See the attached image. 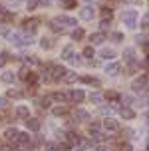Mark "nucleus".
Returning a JSON list of instances; mask_svg holds the SVG:
<instances>
[{
	"mask_svg": "<svg viewBox=\"0 0 149 151\" xmlns=\"http://www.w3.org/2000/svg\"><path fill=\"white\" fill-rule=\"evenodd\" d=\"M135 22H137V12L135 10H127L123 14V24L127 28H135Z\"/></svg>",
	"mask_w": 149,
	"mask_h": 151,
	"instance_id": "f257e3e1",
	"label": "nucleus"
},
{
	"mask_svg": "<svg viewBox=\"0 0 149 151\" xmlns=\"http://www.w3.org/2000/svg\"><path fill=\"white\" fill-rule=\"evenodd\" d=\"M50 68H52V74H50L52 80H62V78L68 74L66 68H60V66H50Z\"/></svg>",
	"mask_w": 149,
	"mask_h": 151,
	"instance_id": "f03ea898",
	"label": "nucleus"
},
{
	"mask_svg": "<svg viewBox=\"0 0 149 151\" xmlns=\"http://www.w3.org/2000/svg\"><path fill=\"white\" fill-rule=\"evenodd\" d=\"M8 40H10V44H14V46H24V36L20 34V32L8 34Z\"/></svg>",
	"mask_w": 149,
	"mask_h": 151,
	"instance_id": "7ed1b4c3",
	"label": "nucleus"
},
{
	"mask_svg": "<svg viewBox=\"0 0 149 151\" xmlns=\"http://www.w3.org/2000/svg\"><path fill=\"white\" fill-rule=\"evenodd\" d=\"M145 88H147V76L143 74L139 80H135V82H133V90L135 91H141V90L145 91Z\"/></svg>",
	"mask_w": 149,
	"mask_h": 151,
	"instance_id": "20e7f679",
	"label": "nucleus"
},
{
	"mask_svg": "<svg viewBox=\"0 0 149 151\" xmlns=\"http://www.w3.org/2000/svg\"><path fill=\"white\" fill-rule=\"evenodd\" d=\"M83 98H86L83 90H72L70 91V101H74V104H80Z\"/></svg>",
	"mask_w": 149,
	"mask_h": 151,
	"instance_id": "39448f33",
	"label": "nucleus"
},
{
	"mask_svg": "<svg viewBox=\"0 0 149 151\" xmlns=\"http://www.w3.org/2000/svg\"><path fill=\"white\" fill-rule=\"evenodd\" d=\"M40 125H42V123H40V119H36V117H26V127L30 129V131H38V129H40Z\"/></svg>",
	"mask_w": 149,
	"mask_h": 151,
	"instance_id": "423d86ee",
	"label": "nucleus"
},
{
	"mask_svg": "<svg viewBox=\"0 0 149 151\" xmlns=\"http://www.w3.org/2000/svg\"><path fill=\"white\" fill-rule=\"evenodd\" d=\"M22 28L24 30H30V34H32V32L38 28V20H34V18H26V20L22 22Z\"/></svg>",
	"mask_w": 149,
	"mask_h": 151,
	"instance_id": "0eeeda50",
	"label": "nucleus"
},
{
	"mask_svg": "<svg viewBox=\"0 0 149 151\" xmlns=\"http://www.w3.org/2000/svg\"><path fill=\"white\" fill-rule=\"evenodd\" d=\"M104 127L107 131H119V123L115 119H112V117H107V119H104Z\"/></svg>",
	"mask_w": 149,
	"mask_h": 151,
	"instance_id": "6e6552de",
	"label": "nucleus"
},
{
	"mask_svg": "<svg viewBox=\"0 0 149 151\" xmlns=\"http://www.w3.org/2000/svg\"><path fill=\"white\" fill-rule=\"evenodd\" d=\"M4 135H6V139L10 141V143H12V141L18 143V135H20V131L14 129V127H10V129H6V133H4Z\"/></svg>",
	"mask_w": 149,
	"mask_h": 151,
	"instance_id": "1a4fd4ad",
	"label": "nucleus"
},
{
	"mask_svg": "<svg viewBox=\"0 0 149 151\" xmlns=\"http://www.w3.org/2000/svg\"><path fill=\"white\" fill-rule=\"evenodd\" d=\"M104 40H105V34H101V32H96V34H91V36H89V42H91V46L104 44Z\"/></svg>",
	"mask_w": 149,
	"mask_h": 151,
	"instance_id": "9d476101",
	"label": "nucleus"
},
{
	"mask_svg": "<svg viewBox=\"0 0 149 151\" xmlns=\"http://www.w3.org/2000/svg\"><path fill=\"white\" fill-rule=\"evenodd\" d=\"M12 20H14V12H8V10L0 12V24H10Z\"/></svg>",
	"mask_w": 149,
	"mask_h": 151,
	"instance_id": "9b49d317",
	"label": "nucleus"
},
{
	"mask_svg": "<svg viewBox=\"0 0 149 151\" xmlns=\"http://www.w3.org/2000/svg\"><path fill=\"white\" fill-rule=\"evenodd\" d=\"M80 18H82V20H91V18H94V8L91 6L82 8V10H80Z\"/></svg>",
	"mask_w": 149,
	"mask_h": 151,
	"instance_id": "f8f14e48",
	"label": "nucleus"
},
{
	"mask_svg": "<svg viewBox=\"0 0 149 151\" xmlns=\"http://www.w3.org/2000/svg\"><path fill=\"white\" fill-rule=\"evenodd\" d=\"M14 115H16V117H20V119H24V117H28V115H30V109L26 106H18V107H16V111H14Z\"/></svg>",
	"mask_w": 149,
	"mask_h": 151,
	"instance_id": "ddd939ff",
	"label": "nucleus"
},
{
	"mask_svg": "<svg viewBox=\"0 0 149 151\" xmlns=\"http://www.w3.org/2000/svg\"><path fill=\"white\" fill-rule=\"evenodd\" d=\"M54 101H70V93H66V91H56L52 96Z\"/></svg>",
	"mask_w": 149,
	"mask_h": 151,
	"instance_id": "4468645a",
	"label": "nucleus"
},
{
	"mask_svg": "<svg viewBox=\"0 0 149 151\" xmlns=\"http://www.w3.org/2000/svg\"><path fill=\"white\" fill-rule=\"evenodd\" d=\"M119 111H121V117H123V119H133L135 117V111L131 107H121Z\"/></svg>",
	"mask_w": 149,
	"mask_h": 151,
	"instance_id": "2eb2a0df",
	"label": "nucleus"
},
{
	"mask_svg": "<svg viewBox=\"0 0 149 151\" xmlns=\"http://www.w3.org/2000/svg\"><path fill=\"white\" fill-rule=\"evenodd\" d=\"M80 141H82V137L78 135V133H74V131L68 133V145H78Z\"/></svg>",
	"mask_w": 149,
	"mask_h": 151,
	"instance_id": "dca6fc26",
	"label": "nucleus"
},
{
	"mask_svg": "<svg viewBox=\"0 0 149 151\" xmlns=\"http://www.w3.org/2000/svg\"><path fill=\"white\" fill-rule=\"evenodd\" d=\"M58 22H64V24H68V26H76L78 24V20L76 18H72V16H60V18H56Z\"/></svg>",
	"mask_w": 149,
	"mask_h": 151,
	"instance_id": "f3484780",
	"label": "nucleus"
},
{
	"mask_svg": "<svg viewBox=\"0 0 149 151\" xmlns=\"http://www.w3.org/2000/svg\"><path fill=\"white\" fill-rule=\"evenodd\" d=\"M76 119L78 121H86V119H89V113L80 107V109H76Z\"/></svg>",
	"mask_w": 149,
	"mask_h": 151,
	"instance_id": "a211bd4d",
	"label": "nucleus"
},
{
	"mask_svg": "<svg viewBox=\"0 0 149 151\" xmlns=\"http://www.w3.org/2000/svg\"><path fill=\"white\" fill-rule=\"evenodd\" d=\"M89 101H91V104H101V101H104V96H101L99 91H91V93H89Z\"/></svg>",
	"mask_w": 149,
	"mask_h": 151,
	"instance_id": "6ab92c4d",
	"label": "nucleus"
},
{
	"mask_svg": "<svg viewBox=\"0 0 149 151\" xmlns=\"http://www.w3.org/2000/svg\"><path fill=\"white\" fill-rule=\"evenodd\" d=\"M80 82L89 83V86H99V80L97 78H91V76H83V78H80Z\"/></svg>",
	"mask_w": 149,
	"mask_h": 151,
	"instance_id": "aec40b11",
	"label": "nucleus"
},
{
	"mask_svg": "<svg viewBox=\"0 0 149 151\" xmlns=\"http://www.w3.org/2000/svg\"><path fill=\"white\" fill-rule=\"evenodd\" d=\"M50 28H52V30L56 32V34H62V32H64V26H62V24H60L58 20H56V18H54L52 22H50Z\"/></svg>",
	"mask_w": 149,
	"mask_h": 151,
	"instance_id": "412c9836",
	"label": "nucleus"
},
{
	"mask_svg": "<svg viewBox=\"0 0 149 151\" xmlns=\"http://www.w3.org/2000/svg\"><path fill=\"white\" fill-rule=\"evenodd\" d=\"M117 72H119V64H107V68H105L107 76H115Z\"/></svg>",
	"mask_w": 149,
	"mask_h": 151,
	"instance_id": "4be33fe9",
	"label": "nucleus"
},
{
	"mask_svg": "<svg viewBox=\"0 0 149 151\" xmlns=\"http://www.w3.org/2000/svg\"><path fill=\"white\" fill-rule=\"evenodd\" d=\"M40 46H42L44 50H50V48H54V40H50V38H42Z\"/></svg>",
	"mask_w": 149,
	"mask_h": 151,
	"instance_id": "5701e85b",
	"label": "nucleus"
},
{
	"mask_svg": "<svg viewBox=\"0 0 149 151\" xmlns=\"http://www.w3.org/2000/svg\"><path fill=\"white\" fill-rule=\"evenodd\" d=\"M83 36H86V32H83L82 28H76V30L72 32V40H82Z\"/></svg>",
	"mask_w": 149,
	"mask_h": 151,
	"instance_id": "b1692460",
	"label": "nucleus"
},
{
	"mask_svg": "<svg viewBox=\"0 0 149 151\" xmlns=\"http://www.w3.org/2000/svg\"><path fill=\"white\" fill-rule=\"evenodd\" d=\"M72 54H74V48H72V46H66V48L62 50V58H64V60H70Z\"/></svg>",
	"mask_w": 149,
	"mask_h": 151,
	"instance_id": "393cba45",
	"label": "nucleus"
},
{
	"mask_svg": "<svg viewBox=\"0 0 149 151\" xmlns=\"http://www.w3.org/2000/svg\"><path fill=\"white\" fill-rule=\"evenodd\" d=\"M18 143L20 145H30V135L28 133H20V135H18Z\"/></svg>",
	"mask_w": 149,
	"mask_h": 151,
	"instance_id": "a878e982",
	"label": "nucleus"
},
{
	"mask_svg": "<svg viewBox=\"0 0 149 151\" xmlns=\"http://www.w3.org/2000/svg\"><path fill=\"white\" fill-rule=\"evenodd\" d=\"M24 62L30 64V66H38V64H40V60H38L36 56H24Z\"/></svg>",
	"mask_w": 149,
	"mask_h": 151,
	"instance_id": "bb28decb",
	"label": "nucleus"
},
{
	"mask_svg": "<svg viewBox=\"0 0 149 151\" xmlns=\"http://www.w3.org/2000/svg\"><path fill=\"white\" fill-rule=\"evenodd\" d=\"M52 113L56 115V117H60V115H66V113H68V109H66L64 106H60V107H54V109H52Z\"/></svg>",
	"mask_w": 149,
	"mask_h": 151,
	"instance_id": "cd10ccee",
	"label": "nucleus"
},
{
	"mask_svg": "<svg viewBox=\"0 0 149 151\" xmlns=\"http://www.w3.org/2000/svg\"><path fill=\"white\" fill-rule=\"evenodd\" d=\"M82 56L83 58H94V46H88V48H83V52H82Z\"/></svg>",
	"mask_w": 149,
	"mask_h": 151,
	"instance_id": "c85d7f7f",
	"label": "nucleus"
},
{
	"mask_svg": "<svg viewBox=\"0 0 149 151\" xmlns=\"http://www.w3.org/2000/svg\"><path fill=\"white\" fill-rule=\"evenodd\" d=\"M101 58H104V60H113V58H115V52H113V50H104V52H101Z\"/></svg>",
	"mask_w": 149,
	"mask_h": 151,
	"instance_id": "c756f323",
	"label": "nucleus"
},
{
	"mask_svg": "<svg viewBox=\"0 0 149 151\" xmlns=\"http://www.w3.org/2000/svg\"><path fill=\"white\" fill-rule=\"evenodd\" d=\"M14 78H16V76H14V72H6V74L2 76V80H4L6 83H12V82H14Z\"/></svg>",
	"mask_w": 149,
	"mask_h": 151,
	"instance_id": "7c9ffc66",
	"label": "nucleus"
},
{
	"mask_svg": "<svg viewBox=\"0 0 149 151\" xmlns=\"http://www.w3.org/2000/svg\"><path fill=\"white\" fill-rule=\"evenodd\" d=\"M137 70H139V64L137 62H129V72L127 74H137Z\"/></svg>",
	"mask_w": 149,
	"mask_h": 151,
	"instance_id": "2f4dec72",
	"label": "nucleus"
},
{
	"mask_svg": "<svg viewBox=\"0 0 149 151\" xmlns=\"http://www.w3.org/2000/svg\"><path fill=\"white\" fill-rule=\"evenodd\" d=\"M64 80H66L68 83H74V82H78V76H76V74H66V76H64Z\"/></svg>",
	"mask_w": 149,
	"mask_h": 151,
	"instance_id": "473e14b6",
	"label": "nucleus"
},
{
	"mask_svg": "<svg viewBox=\"0 0 149 151\" xmlns=\"http://www.w3.org/2000/svg\"><path fill=\"white\" fill-rule=\"evenodd\" d=\"M70 62H72V66H80V64H82V58L72 54V56H70Z\"/></svg>",
	"mask_w": 149,
	"mask_h": 151,
	"instance_id": "72a5a7b5",
	"label": "nucleus"
},
{
	"mask_svg": "<svg viewBox=\"0 0 149 151\" xmlns=\"http://www.w3.org/2000/svg\"><path fill=\"white\" fill-rule=\"evenodd\" d=\"M105 98L112 99V101H117V99H119V93H115V91H107V93H105Z\"/></svg>",
	"mask_w": 149,
	"mask_h": 151,
	"instance_id": "f704fd0d",
	"label": "nucleus"
},
{
	"mask_svg": "<svg viewBox=\"0 0 149 151\" xmlns=\"http://www.w3.org/2000/svg\"><path fill=\"white\" fill-rule=\"evenodd\" d=\"M40 106L42 107H50L52 106V98H42L40 99Z\"/></svg>",
	"mask_w": 149,
	"mask_h": 151,
	"instance_id": "c9c22d12",
	"label": "nucleus"
},
{
	"mask_svg": "<svg viewBox=\"0 0 149 151\" xmlns=\"http://www.w3.org/2000/svg\"><path fill=\"white\" fill-rule=\"evenodd\" d=\"M109 24H112V18H104L99 26H101V30H107V28H109Z\"/></svg>",
	"mask_w": 149,
	"mask_h": 151,
	"instance_id": "e433bc0d",
	"label": "nucleus"
},
{
	"mask_svg": "<svg viewBox=\"0 0 149 151\" xmlns=\"http://www.w3.org/2000/svg\"><path fill=\"white\" fill-rule=\"evenodd\" d=\"M6 62H8V52H2L0 54V68L6 66Z\"/></svg>",
	"mask_w": 149,
	"mask_h": 151,
	"instance_id": "4c0bfd02",
	"label": "nucleus"
},
{
	"mask_svg": "<svg viewBox=\"0 0 149 151\" xmlns=\"http://www.w3.org/2000/svg\"><path fill=\"white\" fill-rule=\"evenodd\" d=\"M123 56L127 58V62H133V50H131V48H127L125 52H123Z\"/></svg>",
	"mask_w": 149,
	"mask_h": 151,
	"instance_id": "58836bf2",
	"label": "nucleus"
},
{
	"mask_svg": "<svg viewBox=\"0 0 149 151\" xmlns=\"http://www.w3.org/2000/svg\"><path fill=\"white\" fill-rule=\"evenodd\" d=\"M121 101L125 104L123 107H129V104H133V98H131V96H123V98H121Z\"/></svg>",
	"mask_w": 149,
	"mask_h": 151,
	"instance_id": "ea45409f",
	"label": "nucleus"
},
{
	"mask_svg": "<svg viewBox=\"0 0 149 151\" xmlns=\"http://www.w3.org/2000/svg\"><path fill=\"white\" fill-rule=\"evenodd\" d=\"M101 14H104V18H112L113 10H112V8H104V10H101Z\"/></svg>",
	"mask_w": 149,
	"mask_h": 151,
	"instance_id": "a19ab883",
	"label": "nucleus"
},
{
	"mask_svg": "<svg viewBox=\"0 0 149 151\" xmlns=\"http://www.w3.org/2000/svg\"><path fill=\"white\" fill-rule=\"evenodd\" d=\"M112 38H113V42H121V40H123V34H121V32H113Z\"/></svg>",
	"mask_w": 149,
	"mask_h": 151,
	"instance_id": "79ce46f5",
	"label": "nucleus"
},
{
	"mask_svg": "<svg viewBox=\"0 0 149 151\" xmlns=\"http://www.w3.org/2000/svg\"><path fill=\"white\" fill-rule=\"evenodd\" d=\"M38 8V0H28V10L32 12V10H36Z\"/></svg>",
	"mask_w": 149,
	"mask_h": 151,
	"instance_id": "37998d69",
	"label": "nucleus"
},
{
	"mask_svg": "<svg viewBox=\"0 0 149 151\" xmlns=\"http://www.w3.org/2000/svg\"><path fill=\"white\" fill-rule=\"evenodd\" d=\"M46 151H60V149H58L56 143H50V141H48V143H46Z\"/></svg>",
	"mask_w": 149,
	"mask_h": 151,
	"instance_id": "c03bdc74",
	"label": "nucleus"
},
{
	"mask_svg": "<svg viewBox=\"0 0 149 151\" xmlns=\"http://www.w3.org/2000/svg\"><path fill=\"white\" fill-rule=\"evenodd\" d=\"M64 4L68 10H72V8H76V0H64Z\"/></svg>",
	"mask_w": 149,
	"mask_h": 151,
	"instance_id": "a18cd8bd",
	"label": "nucleus"
},
{
	"mask_svg": "<svg viewBox=\"0 0 149 151\" xmlns=\"http://www.w3.org/2000/svg\"><path fill=\"white\" fill-rule=\"evenodd\" d=\"M0 109H8V99L6 98H0Z\"/></svg>",
	"mask_w": 149,
	"mask_h": 151,
	"instance_id": "49530a36",
	"label": "nucleus"
},
{
	"mask_svg": "<svg viewBox=\"0 0 149 151\" xmlns=\"http://www.w3.org/2000/svg\"><path fill=\"white\" fill-rule=\"evenodd\" d=\"M112 111H113V107H107V106L101 107V113H104V115H112Z\"/></svg>",
	"mask_w": 149,
	"mask_h": 151,
	"instance_id": "de8ad7c7",
	"label": "nucleus"
},
{
	"mask_svg": "<svg viewBox=\"0 0 149 151\" xmlns=\"http://www.w3.org/2000/svg\"><path fill=\"white\" fill-rule=\"evenodd\" d=\"M97 129H99V123H96V121H94V123H89V131H91V133H96Z\"/></svg>",
	"mask_w": 149,
	"mask_h": 151,
	"instance_id": "09e8293b",
	"label": "nucleus"
},
{
	"mask_svg": "<svg viewBox=\"0 0 149 151\" xmlns=\"http://www.w3.org/2000/svg\"><path fill=\"white\" fill-rule=\"evenodd\" d=\"M8 96H10V98H22V93H20V91H14V90L8 91Z\"/></svg>",
	"mask_w": 149,
	"mask_h": 151,
	"instance_id": "8fccbe9b",
	"label": "nucleus"
},
{
	"mask_svg": "<svg viewBox=\"0 0 149 151\" xmlns=\"http://www.w3.org/2000/svg\"><path fill=\"white\" fill-rule=\"evenodd\" d=\"M6 2L10 6H20V4H22V0H6Z\"/></svg>",
	"mask_w": 149,
	"mask_h": 151,
	"instance_id": "3c124183",
	"label": "nucleus"
},
{
	"mask_svg": "<svg viewBox=\"0 0 149 151\" xmlns=\"http://www.w3.org/2000/svg\"><path fill=\"white\" fill-rule=\"evenodd\" d=\"M70 147H72V145H68V143H64V145H58V149H60V151H70Z\"/></svg>",
	"mask_w": 149,
	"mask_h": 151,
	"instance_id": "603ef678",
	"label": "nucleus"
},
{
	"mask_svg": "<svg viewBox=\"0 0 149 151\" xmlns=\"http://www.w3.org/2000/svg\"><path fill=\"white\" fill-rule=\"evenodd\" d=\"M141 30H147V16H143V22H141Z\"/></svg>",
	"mask_w": 149,
	"mask_h": 151,
	"instance_id": "864d4df0",
	"label": "nucleus"
},
{
	"mask_svg": "<svg viewBox=\"0 0 149 151\" xmlns=\"http://www.w3.org/2000/svg\"><path fill=\"white\" fill-rule=\"evenodd\" d=\"M20 78L26 80V78H28V70H20Z\"/></svg>",
	"mask_w": 149,
	"mask_h": 151,
	"instance_id": "5fc2aeb1",
	"label": "nucleus"
},
{
	"mask_svg": "<svg viewBox=\"0 0 149 151\" xmlns=\"http://www.w3.org/2000/svg\"><path fill=\"white\" fill-rule=\"evenodd\" d=\"M121 151H131V145H123V147H121Z\"/></svg>",
	"mask_w": 149,
	"mask_h": 151,
	"instance_id": "6e6d98bb",
	"label": "nucleus"
},
{
	"mask_svg": "<svg viewBox=\"0 0 149 151\" xmlns=\"http://www.w3.org/2000/svg\"><path fill=\"white\" fill-rule=\"evenodd\" d=\"M2 10H4V8H2V4H0V12H2Z\"/></svg>",
	"mask_w": 149,
	"mask_h": 151,
	"instance_id": "4d7b16f0",
	"label": "nucleus"
},
{
	"mask_svg": "<svg viewBox=\"0 0 149 151\" xmlns=\"http://www.w3.org/2000/svg\"><path fill=\"white\" fill-rule=\"evenodd\" d=\"M88 2H94V0H88Z\"/></svg>",
	"mask_w": 149,
	"mask_h": 151,
	"instance_id": "13d9d810",
	"label": "nucleus"
},
{
	"mask_svg": "<svg viewBox=\"0 0 149 151\" xmlns=\"http://www.w3.org/2000/svg\"><path fill=\"white\" fill-rule=\"evenodd\" d=\"M80 151H82V149H80Z\"/></svg>",
	"mask_w": 149,
	"mask_h": 151,
	"instance_id": "bf43d9fd",
	"label": "nucleus"
}]
</instances>
